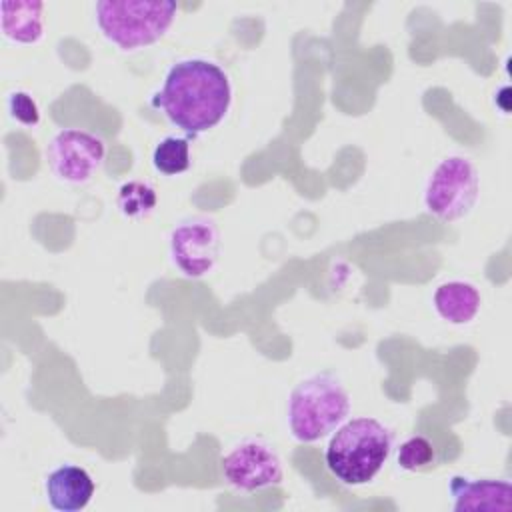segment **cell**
<instances>
[{"label": "cell", "mask_w": 512, "mask_h": 512, "mask_svg": "<svg viewBox=\"0 0 512 512\" xmlns=\"http://www.w3.org/2000/svg\"><path fill=\"white\" fill-rule=\"evenodd\" d=\"M232 104V84L222 66L206 58H184L170 66L152 106L186 132L200 136L218 126Z\"/></svg>", "instance_id": "cell-1"}, {"label": "cell", "mask_w": 512, "mask_h": 512, "mask_svg": "<svg viewBox=\"0 0 512 512\" xmlns=\"http://www.w3.org/2000/svg\"><path fill=\"white\" fill-rule=\"evenodd\" d=\"M392 452V432L376 418L360 416L342 422L326 446V466L348 486L370 482Z\"/></svg>", "instance_id": "cell-2"}, {"label": "cell", "mask_w": 512, "mask_h": 512, "mask_svg": "<svg viewBox=\"0 0 512 512\" xmlns=\"http://www.w3.org/2000/svg\"><path fill=\"white\" fill-rule=\"evenodd\" d=\"M350 412V396L334 372H318L300 380L288 398L290 434L312 444L332 434Z\"/></svg>", "instance_id": "cell-3"}, {"label": "cell", "mask_w": 512, "mask_h": 512, "mask_svg": "<svg viewBox=\"0 0 512 512\" xmlns=\"http://www.w3.org/2000/svg\"><path fill=\"white\" fill-rule=\"evenodd\" d=\"M178 6L168 0H100L96 24L120 50H138L158 42L174 24Z\"/></svg>", "instance_id": "cell-4"}, {"label": "cell", "mask_w": 512, "mask_h": 512, "mask_svg": "<svg viewBox=\"0 0 512 512\" xmlns=\"http://www.w3.org/2000/svg\"><path fill=\"white\" fill-rule=\"evenodd\" d=\"M478 192L480 176L474 162L462 154H452L432 168L424 186V206L434 218L454 222L474 208Z\"/></svg>", "instance_id": "cell-5"}, {"label": "cell", "mask_w": 512, "mask_h": 512, "mask_svg": "<svg viewBox=\"0 0 512 512\" xmlns=\"http://www.w3.org/2000/svg\"><path fill=\"white\" fill-rule=\"evenodd\" d=\"M106 144L100 136L80 128L56 132L46 148V160L54 176L66 184L88 182L104 164Z\"/></svg>", "instance_id": "cell-6"}, {"label": "cell", "mask_w": 512, "mask_h": 512, "mask_svg": "<svg viewBox=\"0 0 512 512\" xmlns=\"http://www.w3.org/2000/svg\"><path fill=\"white\" fill-rule=\"evenodd\" d=\"M224 480L240 492H256L278 486L282 482V462L274 446L264 440L250 438L232 446L220 458Z\"/></svg>", "instance_id": "cell-7"}, {"label": "cell", "mask_w": 512, "mask_h": 512, "mask_svg": "<svg viewBox=\"0 0 512 512\" xmlns=\"http://www.w3.org/2000/svg\"><path fill=\"white\" fill-rule=\"evenodd\" d=\"M170 256L184 276H206L220 256V232L214 220L202 216L182 220L170 234Z\"/></svg>", "instance_id": "cell-8"}, {"label": "cell", "mask_w": 512, "mask_h": 512, "mask_svg": "<svg viewBox=\"0 0 512 512\" xmlns=\"http://www.w3.org/2000/svg\"><path fill=\"white\" fill-rule=\"evenodd\" d=\"M452 508L508 512L512 508V484L502 478H470L456 474L450 478Z\"/></svg>", "instance_id": "cell-9"}, {"label": "cell", "mask_w": 512, "mask_h": 512, "mask_svg": "<svg viewBox=\"0 0 512 512\" xmlns=\"http://www.w3.org/2000/svg\"><path fill=\"white\" fill-rule=\"evenodd\" d=\"M46 500L54 510L78 512L88 506L94 496V482L90 474L72 464L52 470L44 482Z\"/></svg>", "instance_id": "cell-10"}, {"label": "cell", "mask_w": 512, "mask_h": 512, "mask_svg": "<svg viewBox=\"0 0 512 512\" xmlns=\"http://www.w3.org/2000/svg\"><path fill=\"white\" fill-rule=\"evenodd\" d=\"M42 10L44 4L38 0H4L0 4L4 36L16 44H36L44 34Z\"/></svg>", "instance_id": "cell-11"}, {"label": "cell", "mask_w": 512, "mask_h": 512, "mask_svg": "<svg viewBox=\"0 0 512 512\" xmlns=\"http://www.w3.org/2000/svg\"><path fill=\"white\" fill-rule=\"evenodd\" d=\"M432 302L442 320L450 324H468L478 314L482 298L474 284L450 280L436 288Z\"/></svg>", "instance_id": "cell-12"}, {"label": "cell", "mask_w": 512, "mask_h": 512, "mask_svg": "<svg viewBox=\"0 0 512 512\" xmlns=\"http://www.w3.org/2000/svg\"><path fill=\"white\" fill-rule=\"evenodd\" d=\"M152 164L158 172L168 176L182 174L184 170H188L190 166L188 138H180V136L162 138L152 152Z\"/></svg>", "instance_id": "cell-13"}, {"label": "cell", "mask_w": 512, "mask_h": 512, "mask_svg": "<svg viewBox=\"0 0 512 512\" xmlns=\"http://www.w3.org/2000/svg\"><path fill=\"white\" fill-rule=\"evenodd\" d=\"M156 192L148 182L130 180L118 190V208L128 218H144L156 208Z\"/></svg>", "instance_id": "cell-14"}, {"label": "cell", "mask_w": 512, "mask_h": 512, "mask_svg": "<svg viewBox=\"0 0 512 512\" xmlns=\"http://www.w3.org/2000/svg\"><path fill=\"white\" fill-rule=\"evenodd\" d=\"M436 462V450L426 436H412L398 448V466L408 472H420Z\"/></svg>", "instance_id": "cell-15"}, {"label": "cell", "mask_w": 512, "mask_h": 512, "mask_svg": "<svg viewBox=\"0 0 512 512\" xmlns=\"http://www.w3.org/2000/svg\"><path fill=\"white\" fill-rule=\"evenodd\" d=\"M6 106H8V112L10 116L24 124V126H36L40 122V110H38V104L36 100L24 92V90H14L8 94L6 98Z\"/></svg>", "instance_id": "cell-16"}]
</instances>
